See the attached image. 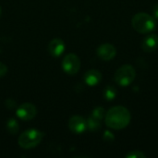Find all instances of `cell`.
I'll return each instance as SVG.
<instances>
[{"instance_id":"obj_1","label":"cell","mask_w":158,"mask_h":158,"mask_svg":"<svg viewBox=\"0 0 158 158\" xmlns=\"http://www.w3.org/2000/svg\"><path fill=\"white\" fill-rule=\"evenodd\" d=\"M131 122L130 111L122 106H117L112 107L106 114V124L113 130H122Z\"/></svg>"},{"instance_id":"obj_2","label":"cell","mask_w":158,"mask_h":158,"mask_svg":"<svg viewBox=\"0 0 158 158\" xmlns=\"http://www.w3.org/2000/svg\"><path fill=\"white\" fill-rule=\"evenodd\" d=\"M133 29L140 33H148L155 30L156 22V19L147 13H138L131 19Z\"/></svg>"},{"instance_id":"obj_3","label":"cell","mask_w":158,"mask_h":158,"mask_svg":"<svg viewBox=\"0 0 158 158\" xmlns=\"http://www.w3.org/2000/svg\"><path fill=\"white\" fill-rule=\"evenodd\" d=\"M44 136V134L42 131L35 129H30L19 135L18 143L23 149H31L42 142Z\"/></svg>"},{"instance_id":"obj_4","label":"cell","mask_w":158,"mask_h":158,"mask_svg":"<svg viewBox=\"0 0 158 158\" xmlns=\"http://www.w3.org/2000/svg\"><path fill=\"white\" fill-rule=\"evenodd\" d=\"M136 77V70L131 65L121 66L115 73L114 80L119 86H129L133 82Z\"/></svg>"},{"instance_id":"obj_5","label":"cell","mask_w":158,"mask_h":158,"mask_svg":"<svg viewBox=\"0 0 158 158\" xmlns=\"http://www.w3.org/2000/svg\"><path fill=\"white\" fill-rule=\"evenodd\" d=\"M63 70L69 75L76 74L81 68V60L75 54H68L62 61Z\"/></svg>"},{"instance_id":"obj_6","label":"cell","mask_w":158,"mask_h":158,"mask_svg":"<svg viewBox=\"0 0 158 158\" xmlns=\"http://www.w3.org/2000/svg\"><path fill=\"white\" fill-rule=\"evenodd\" d=\"M16 113L20 119L28 121L35 118V116L37 115V108L34 105L31 103H24L17 108Z\"/></svg>"},{"instance_id":"obj_7","label":"cell","mask_w":158,"mask_h":158,"mask_svg":"<svg viewBox=\"0 0 158 158\" xmlns=\"http://www.w3.org/2000/svg\"><path fill=\"white\" fill-rule=\"evenodd\" d=\"M97 56L104 61H109L113 59L117 55L116 47L111 44H103L97 48Z\"/></svg>"},{"instance_id":"obj_8","label":"cell","mask_w":158,"mask_h":158,"mask_svg":"<svg viewBox=\"0 0 158 158\" xmlns=\"http://www.w3.org/2000/svg\"><path fill=\"white\" fill-rule=\"evenodd\" d=\"M69 129L74 133H82L87 130V122L81 116H73L69 120Z\"/></svg>"},{"instance_id":"obj_9","label":"cell","mask_w":158,"mask_h":158,"mask_svg":"<svg viewBox=\"0 0 158 158\" xmlns=\"http://www.w3.org/2000/svg\"><path fill=\"white\" fill-rule=\"evenodd\" d=\"M65 50V44L62 39L60 38H55L50 41L48 44V52L52 56L58 57L62 55V53Z\"/></svg>"},{"instance_id":"obj_10","label":"cell","mask_w":158,"mask_h":158,"mask_svg":"<svg viewBox=\"0 0 158 158\" xmlns=\"http://www.w3.org/2000/svg\"><path fill=\"white\" fill-rule=\"evenodd\" d=\"M142 48L147 53L154 52L158 48V35L152 33L146 36L142 42Z\"/></svg>"},{"instance_id":"obj_11","label":"cell","mask_w":158,"mask_h":158,"mask_svg":"<svg viewBox=\"0 0 158 158\" xmlns=\"http://www.w3.org/2000/svg\"><path fill=\"white\" fill-rule=\"evenodd\" d=\"M102 80V74L97 69H90L84 74V81L89 86L97 85Z\"/></svg>"},{"instance_id":"obj_12","label":"cell","mask_w":158,"mask_h":158,"mask_svg":"<svg viewBox=\"0 0 158 158\" xmlns=\"http://www.w3.org/2000/svg\"><path fill=\"white\" fill-rule=\"evenodd\" d=\"M87 129L91 131H97L101 129V120L94 118V117H90L87 120Z\"/></svg>"},{"instance_id":"obj_13","label":"cell","mask_w":158,"mask_h":158,"mask_svg":"<svg viewBox=\"0 0 158 158\" xmlns=\"http://www.w3.org/2000/svg\"><path fill=\"white\" fill-rule=\"evenodd\" d=\"M104 96L106 100L111 101L117 96V89L113 85H108L104 90Z\"/></svg>"},{"instance_id":"obj_14","label":"cell","mask_w":158,"mask_h":158,"mask_svg":"<svg viewBox=\"0 0 158 158\" xmlns=\"http://www.w3.org/2000/svg\"><path fill=\"white\" fill-rule=\"evenodd\" d=\"M19 126L16 119L11 118L6 122V130L10 134H16L19 131Z\"/></svg>"},{"instance_id":"obj_15","label":"cell","mask_w":158,"mask_h":158,"mask_svg":"<svg viewBox=\"0 0 158 158\" xmlns=\"http://www.w3.org/2000/svg\"><path fill=\"white\" fill-rule=\"evenodd\" d=\"M106 113L105 109L103 107H101V106H98V107L94 109V111L92 113V117H94V118H97L99 120H102L106 117Z\"/></svg>"},{"instance_id":"obj_16","label":"cell","mask_w":158,"mask_h":158,"mask_svg":"<svg viewBox=\"0 0 158 158\" xmlns=\"http://www.w3.org/2000/svg\"><path fill=\"white\" fill-rule=\"evenodd\" d=\"M127 158H145L146 156L144 155V153H143L142 151H131V153H129L127 156Z\"/></svg>"},{"instance_id":"obj_17","label":"cell","mask_w":158,"mask_h":158,"mask_svg":"<svg viewBox=\"0 0 158 158\" xmlns=\"http://www.w3.org/2000/svg\"><path fill=\"white\" fill-rule=\"evenodd\" d=\"M5 105H6V106L7 108H9V109H13V108H15L16 106H17L16 102H15L13 99H7V100H6Z\"/></svg>"},{"instance_id":"obj_18","label":"cell","mask_w":158,"mask_h":158,"mask_svg":"<svg viewBox=\"0 0 158 158\" xmlns=\"http://www.w3.org/2000/svg\"><path fill=\"white\" fill-rule=\"evenodd\" d=\"M6 72H7V67L4 63L0 62V78L4 77L6 74Z\"/></svg>"},{"instance_id":"obj_19","label":"cell","mask_w":158,"mask_h":158,"mask_svg":"<svg viewBox=\"0 0 158 158\" xmlns=\"http://www.w3.org/2000/svg\"><path fill=\"white\" fill-rule=\"evenodd\" d=\"M104 139L107 142L109 141H113L114 140V135L112 133H110L109 131H106L105 132V135H104Z\"/></svg>"},{"instance_id":"obj_20","label":"cell","mask_w":158,"mask_h":158,"mask_svg":"<svg viewBox=\"0 0 158 158\" xmlns=\"http://www.w3.org/2000/svg\"><path fill=\"white\" fill-rule=\"evenodd\" d=\"M152 12H153V17L156 19H158V4H156V5L153 6Z\"/></svg>"},{"instance_id":"obj_21","label":"cell","mask_w":158,"mask_h":158,"mask_svg":"<svg viewBox=\"0 0 158 158\" xmlns=\"http://www.w3.org/2000/svg\"><path fill=\"white\" fill-rule=\"evenodd\" d=\"M1 14H2V8H1V6H0V17H1Z\"/></svg>"}]
</instances>
